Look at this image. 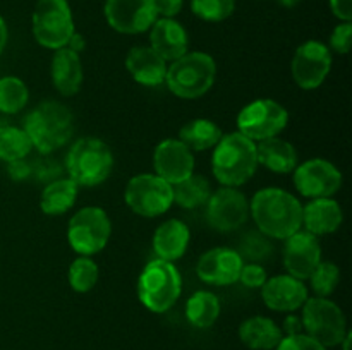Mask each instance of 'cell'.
Listing matches in <instances>:
<instances>
[{
	"label": "cell",
	"mask_w": 352,
	"mask_h": 350,
	"mask_svg": "<svg viewBox=\"0 0 352 350\" xmlns=\"http://www.w3.org/2000/svg\"><path fill=\"white\" fill-rule=\"evenodd\" d=\"M330 50H333L339 55H347L351 51L352 45V24L351 21L347 23H340L333 27L332 34H330Z\"/></svg>",
	"instance_id": "37"
},
{
	"label": "cell",
	"mask_w": 352,
	"mask_h": 350,
	"mask_svg": "<svg viewBox=\"0 0 352 350\" xmlns=\"http://www.w3.org/2000/svg\"><path fill=\"white\" fill-rule=\"evenodd\" d=\"M277 2H278V5L285 7V9H292V7L298 5L301 0H277Z\"/></svg>",
	"instance_id": "46"
},
{
	"label": "cell",
	"mask_w": 352,
	"mask_h": 350,
	"mask_svg": "<svg viewBox=\"0 0 352 350\" xmlns=\"http://www.w3.org/2000/svg\"><path fill=\"white\" fill-rule=\"evenodd\" d=\"M205 216L217 232H234L250 218V201L237 187L222 185L206 201Z\"/></svg>",
	"instance_id": "13"
},
{
	"label": "cell",
	"mask_w": 352,
	"mask_h": 350,
	"mask_svg": "<svg viewBox=\"0 0 352 350\" xmlns=\"http://www.w3.org/2000/svg\"><path fill=\"white\" fill-rule=\"evenodd\" d=\"M124 201L127 208L138 216L155 218L174 205L172 185L155 174H140L131 178L124 191Z\"/></svg>",
	"instance_id": "10"
},
{
	"label": "cell",
	"mask_w": 352,
	"mask_h": 350,
	"mask_svg": "<svg viewBox=\"0 0 352 350\" xmlns=\"http://www.w3.org/2000/svg\"><path fill=\"white\" fill-rule=\"evenodd\" d=\"M267 278L268 275L263 264L244 263L243 268H241L239 280L237 281H241L246 288H261L265 281H267Z\"/></svg>",
	"instance_id": "38"
},
{
	"label": "cell",
	"mask_w": 352,
	"mask_h": 350,
	"mask_svg": "<svg viewBox=\"0 0 352 350\" xmlns=\"http://www.w3.org/2000/svg\"><path fill=\"white\" fill-rule=\"evenodd\" d=\"M112 235L109 213L98 206H85L71 216L67 242L79 256H95L103 250Z\"/></svg>",
	"instance_id": "9"
},
{
	"label": "cell",
	"mask_w": 352,
	"mask_h": 350,
	"mask_svg": "<svg viewBox=\"0 0 352 350\" xmlns=\"http://www.w3.org/2000/svg\"><path fill=\"white\" fill-rule=\"evenodd\" d=\"M23 129L30 137L33 150L41 154H50L71 141L74 134V115L64 103L45 100L24 117Z\"/></svg>",
	"instance_id": "2"
},
{
	"label": "cell",
	"mask_w": 352,
	"mask_h": 350,
	"mask_svg": "<svg viewBox=\"0 0 352 350\" xmlns=\"http://www.w3.org/2000/svg\"><path fill=\"white\" fill-rule=\"evenodd\" d=\"M351 340H352V335H351V331H349V333H347L346 338L342 340V343H340L342 350H351Z\"/></svg>",
	"instance_id": "47"
},
{
	"label": "cell",
	"mask_w": 352,
	"mask_h": 350,
	"mask_svg": "<svg viewBox=\"0 0 352 350\" xmlns=\"http://www.w3.org/2000/svg\"><path fill=\"white\" fill-rule=\"evenodd\" d=\"M167 62L151 47H133L126 55V69L131 78L141 86L155 88L165 82L167 75Z\"/></svg>",
	"instance_id": "21"
},
{
	"label": "cell",
	"mask_w": 352,
	"mask_h": 350,
	"mask_svg": "<svg viewBox=\"0 0 352 350\" xmlns=\"http://www.w3.org/2000/svg\"><path fill=\"white\" fill-rule=\"evenodd\" d=\"M113 153L98 137H81L74 141L65 154V172L79 187H96L110 177L113 170Z\"/></svg>",
	"instance_id": "4"
},
{
	"label": "cell",
	"mask_w": 352,
	"mask_h": 350,
	"mask_svg": "<svg viewBox=\"0 0 352 350\" xmlns=\"http://www.w3.org/2000/svg\"><path fill=\"white\" fill-rule=\"evenodd\" d=\"M250 216L270 239L285 240L302 229L301 201L280 187L260 189L250 201Z\"/></svg>",
	"instance_id": "1"
},
{
	"label": "cell",
	"mask_w": 352,
	"mask_h": 350,
	"mask_svg": "<svg viewBox=\"0 0 352 350\" xmlns=\"http://www.w3.org/2000/svg\"><path fill=\"white\" fill-rule=\"evenodd\" d=\"M289 124V112L284 105L270 98L248 103L237 115V132L254 143L278 136Z\"/></svg>",
	"instance_id": "11"
},
{
	"label": "cell",
	"mask_w": 352,
	"mask_h": 350,
	"mask_svg": "<svg viewBox=\"0 0 352 350\" xmlns=\"http://www.w3.org/2000/svg\"><path fill=\"white\" fill-rule=\"evenodd\" d=\"M330 9L342 23L352 19V0H330Z\"/></svg>",
	"instance_id": "42"
},
{
	"label": "cell",
	"mask_w": 352,
	"mask_h": 350,
	"mask_svg": "<svg viewBox=\"0 0 352 350\" xmlns=\"http://www.w3.org/2000/svg\"><path fill=\"white\" fill-rule=\"evenodd\" d=\"M33 150L30 137L24 132L23 127L0 126V161L23 160Z\"/></svg>",
	"instance_id": "32"
},
{
	"label": "cell",
	"mask_w": 352,
	"mask_h": 350,
	"mask_svg": "<svg viewBox=\"0 0 352 350\" xmlns=\"http://www.w3.org/2000/svg\"><path fill=\"white\" fill-rule=\"evenodd\" d=\"M222 136V129L208 119H195L184 124L179 130V141H182L191 151L212 150L219 144Z\"/></svg>",
	"instance_id": "29"
},
{
	"label": "cell",
	"mask_w": 352,
	"mask_h": 350,
	"mask_svg": "<svg viewBox=\"0 0 352 350\" xmlns=\"http://www.w3.org/2000/svg\"><path fill=\"white\" fill-rule=\"evenodd\" d=\"M100 270L98 264L91 259V256H79L71 263L67 271L69 285L78 294H88L95 288L98 281Z\"/></svg>",
	"instance_id": "34"
},
{
	"label": "cell",
	"mask_w": 352,
	"mask_h": 350,
	"mask_svg": "<svg viewBox=\"0 0 352 350\" xmlns=\"http://www.w3.org/2000/svg\"><path fill=\"white\" fill-rule=\"evenodd\" d=\"M282 338L280 326L267 316H251L239 326V340L251 350H275Z\"/></svg>",
	"instance_id": "25"
},
{
	"label": "cell",
	"mask_w": 352,
	"mask_h": 350,
	"mask_svg": "<svg viewBox=\"0 0 352 350\" xmlns=\"http://www.w3.org/2000/svg\"><path fill=\"white\" fill-rule=\"evenodd\" d=\"M332 69V50L318 40L299 45L291 62L292 79L302 89H316L325 82Z\"/></svg>",
	"instance_id": "14"
},
{
	"label": "cell",
	"mask_w": 352,
	"mask_h": 350,
	"mask_svg": "<svg viewBox=\"0 0 352 350\" xmlns=\"http://www.w3.org/2000/svg\"><path fill=\"white\" fill-rule=\"evenodd\" d=\"M344 222V211L339 202L332 198L311 199L302 206V226L306 232L316 237L330 235L337 232Z\"/></svg>",
	"instance_id": "23"
},
{
	"label": "cell",
	"mask_w": 352,
	"mask_h": 350,
	"mask_svg": "<svg viewBox=\"0 0 352 350\" xmlns=\"http://www.w3.org/2000/svg\"><path fill=\"white\" fill-rule=\"evenodd\" d=\"M172 192H174L175 205L184 209H196L206 205L212 196V185L206 177L192 174L184 180L172 185Z\"/></svg>",
	"instance_id": "30"
},
{
	"label": "cell",
	"mask_w": 352,
	"mask_h": 350,
	"mask_svg": "<svg viewBox=\"0 0 352 350\" xmlns=\"http://www.w3.org/2000/svg\"><path fill=\"white\" fill-rule=\"evenodd\" d=\"M274 239H270L268 235H265L263 232H260L258 229L248 230L243 233V237L239 239V246H237V253L243 257L244 263H256L263 264L268 259L274 257L275 247Z\"/></svg>",
	"instance_id": "31"
},
{
	"label": "cell",
	"mask_w": 352,
	"mask_h": 350,
	"mask_svg": "<svg viewBox=\"0 0 352 350\" xmlns=\"http://www.w3.org/2000/svg\"><path fill=\"white\" fill-rule=\"evenodd\" d=\"M103 14L112 30L122 34H141L158 19L151 0H107Z\"/></svg>",
	"instance_id": "15"
},
{
	"label": "cell",
	"mask_w": 352,
	"mask_h": 350,
	"mask_svg": "<svg viewBox=\"0 0 352 350\" xmlns=\"http://www.w3.org/2000/svg\"><path fill=\"white\" fill-rule=\"evenodd\" d=\"M258 165H263L275 174H292L298 167V151L289 141L275 136L256 144Z\"/></svg>",
	"instance_id": "26"
},
{
	"label": "cell",
	"mask_w": 352,
	"mask_h": 350,
	"mask_svg": "<svg viewBox=\"0 0 352 350\" xmlns=\"http://www.w3.org/2000/svg\"><path fill=\"white\" fill-rule=\"evenodd\" d=\"M191 240V232L182 220L170 218L157 226L153 233V250L158 259L174 261L181 259L186 254Z\"/></svg>",
	"instance_id": "24"
},
{
	"label": "cell",
	"mask_w": 352,
	"mask_h": 350,
	"mask_svg": "<svg viewBox=\"0 0 352 350\" xmlns=\"http://www.w3.org/2000/svg\"><path fill=\"white\" fill-rule=\"evenodd\" d=\"M315 297L329 299L340 283V268L332 261H320L318 266L308 278Z\"/></svg>",
	"instance_id": "35"
},
{
	"label": "cell",
	"mask_w": 352,
	"mask_h": 350,
	"mask_svg": "<svg viewBox=\"0 0 352 350\" xmlns=\"http://www.w3.org/2000/svg\"><path fill=\"white\" fill-rule=\"evenodd\" d=\"M191 10L206 23H222L236 10V0H191Z\"/></svg>",
	"instance_id": "36"
},
{
	"label": "cell",
	"mask_w": 352,
	"mask_h": 350,
	"mask_svg": "<svg viewBox=\"0 0 352 350\" xmlns=\"http://www.w3.org/2000/svg\"><path fill=\"white\" fill-rule=\"evenodd\" d=\"M65 47H67L69 50L76 51V54H81V51L85 50V47H86L85 36H82L81 33H78V31H74V34H72L71 40L67 41V45H65Z\"/></svg>",
	"instance_id": "44"
},
{
	"label": "cell",
	"mask_w": 352,
	"mask_h": 350,
	"mask_svg": "<svg viewBox=\"0 0 352 350\" xmlns=\"http://www.w3.org/2000/svg\"><path fill=\"white\" fill-rule=\"evenodd\" d=\"M150 47L165 62L177 60L182 55L188 54V31L172 17H160L150 27Z\"/></svg>",
	"instance_id": "20"
},
{
	"label": "cell",
	"mask_w": 352,
	"mask_h": 350,
	"mask_svg": "<svg viewBox=\"0 0 352 350\" xmlns=\"http://www.w3.org/2000/svg\"><path fill=\"white\" fill-rule=\"evenodd\" d=\"M30 102V89L17 75L0 78V112L6 115L19 113Z\"/></svg>",
	"instance_id": "33"
},
{
	"label": "cell",
	"mask_w": 352,
	"mask_h": 350,
	"mask_svg": "<svg viewBox=\"0 0 352 350\" xmlns=\"http://www.w3.org/2000/svg\"><path fill=\"white\" fill-rule=\"evenodd\" d=\"M155 175L170 185L195 174V154L179 139H164L153 151Z\"/></svg>",
	"instance_id": "17"
},
{
	"label": "cell",
	"mask_w": 352,
	"mask_h": 350,
	"mask_svg": "<svg viewBox=\"0 0 352 350\" xmlns=\"http://www.w3.org/2000/svg\"><path fill=\"white\" fill-rule=\"evenodd\" d=\"M79 185L69 177H58L48 182L40 196V209L48 216L67 213L78 199Z\"/></svg>",
	"instance_id": "27"
},
{
	"label": "cell",
	"mask_w": 352,
	"mask_h": 350,
	"mask_svg": "<svg viewBox=\"0 0 352 350\" xmlns=\"http://www.w3.org/2000/svg\"><path fill=\"white\" fill-rule=\"evenodd\" d=\"M244 261L236 249L230 247H213L201 254L196 264V275L205 283L226 287L239 280Z\"/></svg>",
	"instance_id": "18"
},
{
	"label": "cell",
	"mask_w": 352,
	"mask_h": 350,
	"mask_svg": "<svg viewBox=\"0 0 352 350\" xmlns=\"http://www.w3.org/2000/svg\"><path fill=\"white\" fill-rule=\"evenodd\" d=\"M256 168V143L237 130L223 134L213 148L212 172L220 185L241 187L253 177Z\"/></svg>",
	"instance_id": "3"
},
{
	"label": "cell",
	"mask_w": 352,
	"mask_h": 350,
	"mask_svg": "<svg viewBox=\"0 0 352 350\" xmlns=\"http://www.w3.org/2000/svg\"><path fill=\"white\" fill-rule=\"evenodd\" d=\"M302 331L325 349L339 347L349 329L344 311L325 297H308L302 304Z\"/></svg>",
	"instance_id": "7"
},
{
	"label": "cell",
	"mask_w": 352,
	"mask_h": 350,
	"mask_svg": "<svg viewBox=\"0 0 352 350\" xmlns=\"http://www.w3.org/2000/svg\"><path fill=\"white\" fill-rule=\"evenodd\" d=\"M260 290L265 305L277 312L298 311L309 297L305 281L291 275H277V277L267 278Z\"/></svg>",
	"instance_id": "19"
},
{
	"label": "cell",
	"mask_w": 352,
	"mask_h": 350,
	"mask_svg": "<svg viewBox=\"0 0 352 350\" xmlns=\"http://www.w3.org/2000/svg\"><path fill=\"white\" fill-rule=\"evenodd\" d=\"M151 2L157 10V16L172 17V19L181 12L184 5V0H151Z\"/></svg>",
	"instance_id": "41"
},
{
	"label": "cell",
	"mask_w": 352,
	"mask_h": 350,
	"mask_svg": "<svg viewBox=\"0 0 352 350\" xmlns=\"http://www.w3.org/2000/svg\"><path fill=\"white\" fill-rule=\"evenodd\" d=\"M50 75L55 89L62 96L78 95L82 86L85 72L79 54L69 50L67 47L54 50L50 64Z\"/></svg>",
	"instance_id": "22"
},
{
	"label": "cell",
	"mask_w": 352,
	"mask_h": 350,
	"mask_svg": "<svg viewBox=\"0 0 352 350\" xmlns=\"http://www.w3.org/2000/svg\"><path fill=\"white\" fill-rule=\"evenodd\" d=\"M138 299L151 312H167L182 294V278L174 263L151 259L138 278Z\"/></svg>",
	"instance_id": "6"
},
{
	"label": "cell",
	"mask_w": 352,
	"mask_h": 350,
	"mask_svg": "<svg viewBox=\"0 0 352 350\" xmlns=\"http://www.w3.org/2000/svg\"><path fill=\"white\" fill-rule=\"evenodd\" d=\"M292 182L299 194L308 199L332 198L342 187V172L325 158H311L298 163Z\"/></svg>",
	"instance_id": "12"
},
{
	"label": "cell",
	"mask_w": 352,
	"mask_h": 350,
	"mask_svg": "<svg viewBox=\"0 0 352 350\" xmlns=\"http://www.w3.org/2000/svg\"><path fill=\"white\" fill-rule=\"evenodd\" d=\"M275 350H329L323 345H320L316 340L308 336L306 333H299V335L284 336L280 340Z\"/></svg>",
	"instance_id": "39"
},
{
	"label": "cell",
	"mask_w": 352,
	"mask_h": 350,
	"mask_svg": "<svg viewBox=\"0 0 352 350\" xmlns=\"http://www.w3.org/2000/svg\"><path fill=\"white\" fill-rule=\"evenodd\" d=\"M222 312L219 297L208 290H198L188 299L186 304V318L195 328H212Z\"/></svg>",
	"instance_id": "28"
},
{
	"label": "cell",
	"mask_w": 352,
	"mask_h": 350,
	"mask_svg": "<svg viewBox=\"0 0 352 350\" xmlns=\"http://www.w3.org/2000/svg\"><path fill=\"white\" fill-rule=\"evenodd\" d=\"M31 30L36 43L43 48H64L76 31L67 0H38L31 16Z\"/></svg>",
	"instance_id": "8"
},
{
	"label": "cell",
	"mask_w": 352,
	"mask_h": 350,
	"mask_svg": "<svg viewBox=\"0 0 352 350\" xmlns=\"http://www.w3.org/2000/svg\"><path fill=\"white\" fill-rule=\"evenodd\" d=\"M280 329L282 333H284V336H292V335H299V333H305L302 331L301 316L294 314V312H289V314L284 318V323H282Z\"/></svg>",
	"instance_id": "43"
},
{
	"label": "cell",
	"mask_w": 352,
	"mask_h": 350,
	"mask_svg": "<svg viewBox=\"0 0 352 350\" xmlns=\"http://www.w3.org/2000/svg\"><path fill=\"white\" fill-rule=\"evenodd\" d=\"M7 165H9V167H7L9 177L16 182L26 180V178H30L31 175H33V163H30L26 158H23V160L10 161V163H7Z\"/></svg>",
	"instance_id": "40"
},
{
	"label": "cell",
	"mask_w": 352,
	"mask_h": 350,
	"mask_svg": "<svg viewBox=\"0 0 352 350\" xmlns=\"http://www.w3.org/2000/svg\"><path fill=\"white\" fill-rule=\"evenodd\" d=\"M7 40H9V30H7V24L3 21V17L0 16V55L6 50Z\"/></svg>",
	"instance_id": "45"
},
{
	"label": "cell",
	"mask_w": 352,
	"mask_h": 350,
	"mask_svg": "<svg viewBox=\"0 0 352 350\" xmlns=\"http://www.w3.org/2000/svg\"><path fill=\"white\" fill-rule=\"evenodd\" d=\"M217 79L215 58L205 51H188L170 62L165 84L170 93L182 100H196L212 89Z\"/></svg>",
	"instance_id": "5"
},
{
	"label": "cell",
	"mask_w": 352,
	"mask_h": 350,
	"mask_svg": "<svg viewBox=\"0 0 352 350\" xmlns=\"http://www.w3.org/2000/svg\"><path fill=\"white\" fill-rule=\"evenodd\" d=\"M284 266L287 275L298 280H308L322 261V246L318 237L306 230L292 233L284 244Z\"/></svg>",
	"instance_id": "16"
}]
</instances>
